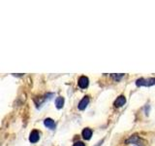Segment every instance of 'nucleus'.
<instances>
[{
    "mask_svg": "<svg viewBox=\"0 0 155 146\" xmlns=\"http://www.w3.org/2000/svg\"><path fill=\"white\" fill-rule=\"evenodd\" d=\"M155 85V78H139L136 80V86L137 87H151Z\"/></svg>",
    "mask_w": 155,
    "mask_h": 146,
    "instance_id": "obj_1",
    "label": "nucleus"
},
{
    "mask_svg": "<svg viewBox=\"0 0 155 146\" xmlns=\"http://www.w3.org/2000/svg\"><path fill=\"white\" fill-rule=\"evenodd\" d=\"M39 139H40V131H38L37 130H33L30 133V135H29V141L31 143H36L39 141Z\"/></svg>",
    "mask_w": 155,
    "mask_h": 146,
    "instance_id": "obj_2",
    "label": "nucleus"
},
{
    "mask_svg": "<svg viewBox=\"0 0 155 146\" xmlns=\"http://www.w3.org/2000/svg\"><path fill=\"white\" fill-rule=\"evenodd\" d=\"M78 85L81 89H86L89 85V79L86 76H81L79 81H78Z\"/></svg>",
    "mask_w": 155,
    "mask_h": 146,
    "instance_id": "obj_3",
    "label": "nucleus"
},
{
    "mask_svg": "<svg viewBox=\"0 0 155 146\" xmlns=\"http://www.w3.org/2000/svg\"><path fill=\"white\" fill-rule=\"evenodd\" d=\"M89 97L88 96H84V99H82L80 102H79V105H78V108H79L80 110H84L87 105H88L89 103Z\"/></svg>",
    "mask_w": 155,
    "mask_h": 146,
    "instance_id": "obj_4",
    "label": "nucleus"
},
{
    "mask_svg": "<svg viewBox=\"0 0 155 146\" xmlns=\"http://www.w3.org/2000/svg\"><path fill=\"white\" fill-rule=\"evenodd\" d=\"M125 103H126V97L124 96H119L117 99L114 100V107H117L118 108V107L123 106Z\"/></svg>",
    "mask_w": 155,
    "mask_h": 146,
    "instance_id": "obj_5",
    "label": "nucleus"
},
{
    "mask_svg": "<svg viewBox=\"0 0 155 146\" xmlns=\"http://www.w3.org/2000/svg\"><path fill=\"white\" fill-rule=\"evenodd\" d=\"M44 125L50 130H54L55 129V122L54 120H52L51 118H47L44 120Z\"/></svg>",
    "mask_w": 155,
    "mask_h": 146,
    "instance_id": "obj_6",
    "label": "nucleus"
},
{
    "mask_svg": "<svg viewBox=\"0 0 155 146\" xmlns=\"http://www.w3.org/2000/svg\"><path fill=\"white\" fill-rule=\"evenodd\" d=\"M81 135H82V137H84L85 140H89L91 138V136H92V130H91V129H89V128L84 129V130H82Z\"/></svg>",
    "mask_w": 155,
    "mask_h": 146,
    "instance_id": "obj_7",
    "label": "nucleus"
},
{
    "mask_svg": "<svg viewBox=\"0 0 155 146\" xmlns=\"http://www.w3.org/2000/svg\"><path fill=\"white\" fill-rule=\"evenodd\" d=\"M140 140H142V139L140 138V136H138V135H132V136H130V138H128L127 140H126V143H127V144H130V143L138 144V143H140Z\"/></svg>",
    "mask_w": 155,
    "mask_h": 146,
    "instance_id": "obj_8",
    "label": "nucleus"
},
{
    "mask_svg": "<svg viewBox=\"0 0 155 146\" xmlns=\"http://www.w3.org/2000/svg\"><path fill=\"white\" fill-rule=\"evenodd\" d=\"M63 105H64V97H62V96H58L56 97V99H55V106H56V108L57 109H61Z\"/></svg>",
    "mask_w": 155,
    "mask_h": 146,
    "instance_id": "obj_9",
    "label": "nucleus"
},
{
    "mask_svg": "<svg viewBox=\"0 0 155 146\" xmlns=\"http://www.w3.org/2000/svg\"><path fill=\"white\" fill-rule=\"evenodd\" d=\"M110 76H111V78H113L114 80H115L116 82H118L124 77V74H122V73H120V74H114V73H113Z\"/></svg>",
    "mask_w": 155,
    "mask_h": 146,
    "instance_id": "obj_10",
    "label": "nucleus"
},
{
    "mask_svg": "<svg viewBox=\"0 0 155 146\" xmlns=\"http://www.w3.org/2000/svg\"><path fill=\"white\" fill-rule=\"evenodd\" d=\"M73 146H85L84 142H81V141H78V142H76Z\"/></svg>",
    "mask_w": 155,
    "mask_h": 146,
    "instance_id": "obj_11",
    "label": "nucleus"
}]
</instances>
